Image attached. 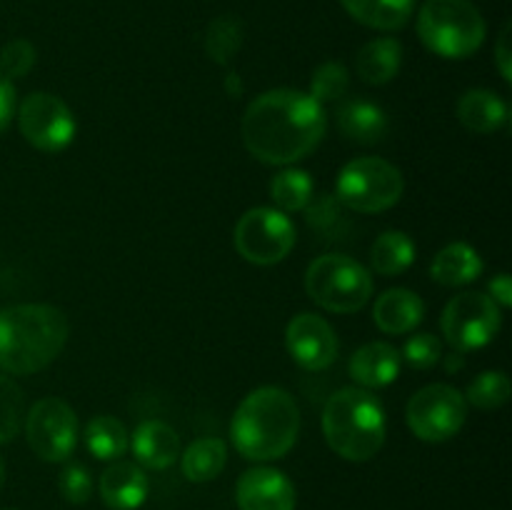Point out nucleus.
<instances>
[{"label":"nucleus","mask_w":512,"mask_h":510,"mask_svg":"<svg viewBox=\"0 0 512 510\" xmlns=\"http://www.w3.org/2000/svg\"><path fill=\"white\" fill-rule=\"evenodd\" d=\"M405 178L393 163L383 158H355L340 170L335 198L353 213H383L403 198Z\"/></svg>","instance_id":"7"},{"label":"nucleus","mask_w":512,"mask_h":510,"mask_svg":"<svg viewBox=\"0 0 512 510\" xmlns=\"http://www.w3.org/2000/svg\"><path fill=\"white\" fill-rule=\"evenodd\" d=\"M500 325H503L500 305L490 295L478 293V290H465V293L455 295L445 305L443 318H440L445 340L458 353L485 348L490 340H495Z\"/></svg>","instance_id":"9"},{"label":"nucleus","mask_w":512,"mask_h":510,"mask_svg":"<svg viewBox=\"0 0 512 510\" xmlns=\"http://www.w3.org/2000/svg\"><path fill=\"white\" fill-rule=\"evenodd\" d=\"M358 23L375 30H400L413 15L415 0H340Z\"/></svg>","instance_id":"24"},{"label":"nucleus","mask_w":512,"mask_h":510,"mask_svg":"<svg viewBox=\"0 0 512 510\" xmlns=\"http://www.w3.org/2000/svg\"><path fill=\"white\" fill-rule=\"evenodd\" d=\"M228 463V445L225 440L213 438H198L185 448L183 458H180V468L190 483H208L215 480L225 470Z\"/></svg>","instance_id":"23"},{"label":"nucleus","mask_w":512,"mask_h":510,"mask_svg":"<svg viewBox=\"0 0 512 510\" xmlns=\"http://www.w3.org/2000/svg\"><path fill=\"white\" fill-rule=\"evenodd\" d=\"M338 130L353 143H380L388 133V115L370 100H348L338 110Z\"/></svg>","instance_id":"21"},{"label":"nucleus","mask_w":512,"mask_h":510,"mask_svg":"<svg viewBox=\"0 0 512 510\" xmlns=\"http://www.w3.org/2000/svg\"><path fill=\"white\" fill-rule=\"evenodd\" d=\"M233 243L248 263L275 265L293 250L295 225L278 208H253L235 223Z\"/></svg>","instance_id":"10"},{"label":"nucleus","mask_w":512,"mask_h":510,"mask_svg":"<svg viewBox=\"0 0 512 510\" xmlns=\"http://www.w3.org/2000/svg\"><path fill=\"white\" fill-rule=\"evenodd\" d=\"M300 433V408L293 395L275 385H263L243 398L230 420L233 445L255 463L278 460L295 445Z\"/></svg>","instance_id":"3"},{"label":"nucleus","mask_w":512,"mask_h":510,"mask_svg":"<svg viewBox=\"0 0 512 510\" xmlns=\"http://www.w3.org/2000/svg\"><path fill=\"white\" fill-rule=\"evenodd\" d=\"M480 273H483V258L468 243L445 245L430 263V278L445 288H460V285L473 283L480 278Z\"/></svg>","instance_id":"19"},{"label":"nucleus","mask_w":512,"mask_h":510,"mask_svg":"<svg viewBox=\"0 0 512 510\" xmlns=\"http://www.w3.org/2000/svg\"><path fill=\"white\" fill-rule=\"evenodd\" d=\"M458 118L470 133L488 135L508 123V105L493 90L473 88L458 100Z\"/></svg>","instance_id":"20"},{"label":"nucleus","mask_w":512,"mask_h":510,"mask_svg":"<svg viewBox=\"0 0 512 510\" xmlns=\"http://www.w3.org/2000/svg\"><path fill=\"white\" fill-rule=\"evenodd\" d=\"M30 450L45 463H63L78 443V415L65 400L40 398L25 415Z\"/></svg>","instance_id":"11"},{"label":"nucleus","mask_w":512,"mask_h":510,"mask_svg":"<svg viewBox=\"0 0 512 510\" xmlns=\"http://www.w3.org/2000/svg\"><path fill=\"white\" fill-rule=\"evenodd\" d=\"M65 313L48 303H20L0 310V370L33 375L48 368L68 343Z\"/></svg>","instance_id":"2"},{"label":"nucleus","mask_w":512,"mask_h":510,"mask_svg":"<svg viewBox=\"0 0 512 510\" xmlns=\"http://www.w3.org/2000/svg\"><path fill=\"white\" fill-rule=\"evenodd\" d=\"M18 125L23 138L43 153H60L75 138V118L68 105L53 93H30L20 103Z\"/></svg>","instance_id":"12"},{"label":"nucleus","mask_w":512,"mask_h":510,"mask_svg":"<svg viewBox=\"0 0 512 510\" xmlns=\"http://www.w3.org/2000/svg\"><path fill=\"white\" fill-rule=\"evenodd\" d=\"M403 65V45L395 38H375L360 48L355 70L368 85H385L398 75Z\"/></svg>","instance_id":"22"},{"label":"nucleus","mask_w":512,"mask_h":510,"mask_svg":"<svg viewBox=\"0 0 512 510\" xmlns=\"http://www.w3.org/2000/svg\"><path fill=\"white\" fill-rule=\"evenodd\" d=\"M100 498L110 510H138L148 498V475L138 463L113 460L100 475Z\"/></svg>","instance_id":"15"},{"label":"nucleus","mask_w":512,"mask_h":510,"mask_svg":"<svg viewBox=\"0 0 512 510\" xmlns=\"http://www.w3.org/2000/svg\"><path fill=\"white\" fill-rule=\"evenodd\" d=\"M85 445L98 460H120L130 448V433L113 415H98L85 425Z\"/></svg>","instance_id":"26"},{"label":"nucleus","mask_w":512,"mask_h":510,"mask_svg":"<svg viewBox=\"0 0 512 510\" xmlns=\"http://www.w3.org/2000/svg\"><path fill=\"white\" fill-rule=\"evenodd\" d=\"M15 113V88H13V80L5 78L0 73V133L8 128L10 118Z\"/></svg>","instance_id":"35"},{"label":"nucleus","mask_w":512,"mask_h":510,"mask_svg":"<svg viewBox=\"0 0 512 510\" xmlns=\"http://www.w3.org/2000/svg\"><path fill=\"white\" fill-rule=\"evenodd\" d=\"M348 368L350 378L355 383L368 390H375L385 388V385L398 380L400 368H403V358H400V353L390 343L375 340V343H368L355 350Z\"/></svg>","instance_id":"17"},{"label":"nucleus","mask_w":512,"mask_h":510,"mask_svg":"<svg viewBox=\"0 0 512 510\" xmlns=\"http://www.w3.org/2000/svg\"><path fill=\"white\" fill-rule=\"evenodd\" d=\"M35 65V45L25 38H15L0 50V73L8 80L25 78Z\"/></svg>","instance_id":"32"},{"label":"nucleus","mask_w":512,"mask_h":510,"mask_svg":"<svg viewBox=\"0 0 512 510\" xmlns=\"http://www.w3.org/2000/svg\"><path fill=\"white\" fill-rule=\"evenodd\" d=\"M418 35L440 58L463 60L485 43V18L470 0H428L418 13Z\"/></svg>","instance_id":"5"},{"label":"nucleus","mask_w":512,"mask_h":510,"mask_svg":"<svg viewBox=\"0 0 512 510\" xmlns=\"http://www.w3.org/2000/svg\"><path fill=\"white\" fill-rule=\"evenodd\" d=\"M313 178L305 170L285 168L270 180V198H273L275 208L280 213H300L308 210L310 200H313Z\"/></svg>","instance_id":"27"},{"label":"nucleus","mask_w":512,"mask_h":510,"mask_svg":"<svg viewBox=\"0 0 512 510\" xmlns=\"http://www.w3.org/2000/svg\"><path fill=\"white\" fill-rule=\"evenodd\" d=\"M285 345H288L290 358L310 373L330 368L340 348L333 325L323 315L315 313H300L290 320L285 330Z\"/></svg>","instance_id":"13"},{"label":"nucleus","mask_w":512,"mask_h":510,"mask_svg":"<svg viewBox=\"0 0 512 510\" xmlns=\"http://www.w3.org/2000/svg\"><path fill=\"white\" fill-rule=\"evenodd\" d=\"M370 263L378 275L393 278V275L405 273L415 263V243L403 230H388L378 235L370 248Z\"/></svg>","instance_id":"25"},{"label":"nucleus","mask_w":512,"mask_h":510,"mask_svg":"<svg viewBox=\"0 0 512 510\" xmlns=\"http://www.w3.org/2000/svg\"><path fill=\"white\" fill-rule=\"evenodd\" d=\"M245 40V30L235 15H220L208 25L205 33V53L218 65H228L240 53Z\"/></svg>","instance_id":"28"},{"label":"nucleus","mask_w":512,"mask_h":510,"mask_svg":"<svg viewBox=\"0 0 512 510\" xmlns=\"http://www.w3.org/2000/svg\"><path fill=\"white\" fill-rule=\"evenodd\" d=\"M512 385L503 370H485L465 390V400L480 410H495L510 400Z\"/></svg>","instance_id":"29"},{"label":"nucleus","mask_w":512,"mask_h":510,"mask_svg":"<svg viewBox=\"0 0 512 510\" xmlns=\"http://www.w3.org/2000/svg\"><path fill=\"white\" fill-rule=\"evenodd\" d=\"M25 418V398L18 383L0 373V443H10L20 433Z\"/></svg>","instance_id":"30"},{"label":"nucleus","mask_w":512,"mask_h":510,"mask_svg":"<svg viewBox=\"0 0 512 510\" xmlns=\"http://www.w3.org/2000/svg\"><path fill=\"white\" fill-rule=\"evenodd\" d=\"M305 290L310 300L328 313H358L373 295V278L368 268L343 253L320 255L308 265Z\"/></svg>","instance_id":"6"},{"label":"nucleus","mask_w":512,"mask_h":510,"mask_svg":"<svg viewBox=\"0 0 512 510\" xmlns=\"http://www.w3.org/2000/svg\"><path fill=\"white\" fill-rule=\"evenodd\" d=\"M3 483H5V460L0 458V488H3Z\"/></svg>","instance_id":"38"},{"label":"nucleus","mask_w":512,"mask_h":510,"mask_svg":"<svg viewBox=\"0 0 512 510\" xmlns=\"http://www.w3.org/2000/svg\"><path fill=\"white\" fill-rule=\"evenodd\" d=\"M235 500L240 510H295V488L285 473L258 465L240 475Z\"/></svg>","instance_id":"14"},{"label":"nucleus","mask_w":512,"mask_h":510,"mask_svg":"<svg viewBox=\"0 0 512 510\" xmlns=\"http://www.w3.org/2000/svg\"><path fill=\"white\" fill-rule=\"evenodd\" d=\"M5 510H13V508H5Z\"/></svg>","instance_id":"39"},{"label":"nucleus","mask_w":512,"mask_h":510,"mask_svg":"<svg viewBox=\"0 0 512 510\" xmlns=\"http://www.w3.org/2000/svg\"><path fill=\"white\" fill-rule=\"evenodd\" d=\"M488 290H490V298H493L500 308H510L512 305V280L508 273L495 275V278L488 283Z\"/></svg>","instance_id":"37"},{"label":"nucleus","mask_w":512,"mask_h":510,"mask_svg":"<svg viewBox=\"0 0 512 510\" xmlns=\"http://www.w3.org/2000/svg\"><path fill=\"white\" fill-rule=\"evenodd\" d=\"M468 420V400L458 388L433 383L420 388L405 408V423L415 438L425 443H445L463 430Z\"/></svg>","instance_id":"8"},{"label":"nucleus","mask_w":512,"mask_h":510,"mask_svg":"<svg viewBox=\"0 0 512 510\" xmlns=\"http://www.w3.org/2000/svg\"><path fill=\"white\" fill-rule=\"evenodd\" d=\"M373 318L383 333L405 335L418 328L425 318V303L408 288H390L375 300Z\"/></svg>","instance_id":"18"},{"label":"nucleus","mask_w":512,"mask_h":510,"mask_svg":"<svg viewBox=\"0 0 512 510\" xmlns=\"http://www.w3.org/2000/svg\"><path fill=\"white\" fill-rule=\"evenodd\" d=\"M60 493L68 503L83 505L88 503L93 495V478H90L88 468L80 463H68L60 473Z\"/></svg>","instance_id":"34"},{"label":"nucleus","mask_w":512,"mask_h":510,"mask_svg":"<svg viewBox=\"0 0 512 510\" xmlns=\"http://www.w3.org/2000/svg\"><path fill=\"white\" fill-rule=\"evenodd\" d=\"M495 60H498V70L505 80H512V53H510V25H505L500 33L498 45H495Z\"/></svg>","instance_id":"36"},{"label":"nucleus","mask_w":512,"mask_h":510,"mask_svg":"<svg viewBox=\"0 0 512 510\" xmlns=\"http://www.w3.org/2000/svg\"><path fill=\"white\" fill-rule=\"evenodd\" d=\"M328 118L313 95L280 88L258 95L243 115V143L265 165H293L323 140Z\"/></svg>","instance_id":"1"},{"label":"nucleus","mask_w":512,"mask_h":510,"mask_svg":"<svg viewBox=\"0 0 512 510\" xmlns=\"http://www.w3.org/2000/svg\"><path fill=\"white\" fill-rule=\"evenodd\" d=\"M130 445L140 468L165 470L180 458V435L163 420H143L135 428Z\"/></svg>","instance_id":"16"},{"label":"nucleus","mask_w":512,"mask_h":510,"mask_svg":"<svg viewBox=\"0 0 512 510\" xmlns=\"http://www.w3.org/2000/svg\"><path fill=\"white\" fill-rule=\"evenodd\" d=\"M323 435L340 458L365 463L380 453L388 435L383 405L365 388H340L323 408Z\"/></svg>","instance_id":"4"},{"label":"nucleus","mask_w":512,"mask_h":510,"mask_svg":"<svg viewBox=\"0 0 512 510\" xmlns=\"http://www.w3.org/2000/svg\"><path fill=\"white\" fill-rule=\"evenodd\" d=\"M350 88V73L343 63L338 60H328L320 65L310 78V93L320 105L330 103V100H340Z\"/></svg>","instance_id":"31"},{"label":"nucleus","mask_w":512,"mask_h":510,"mask_svg":"<svg viewBox=\"0 0 512 510\" xmlns=\"http://www.w3.org/2000/svg\"><path fill=\"white\" fill-rule=\"evenodd\" d=\"M400 358H405V363H408L410 368L430 370L433 365L440 363V358H443V345H440V340L435 338L433 333H418L405 343Z\"/></svg>","instance_id":"33"}]
</instances>
